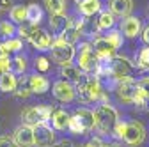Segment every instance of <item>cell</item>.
I'll return each instance as SVG.
<instances>
[{
	"label": "cell",
	"mask_w": 149,
	"mask_h": 147,
	"mask_svg": "<svg viewBox=\"0 0 149 147\" xmlns=\"http://www.w3.org/2000/svg\"><path fill=\"white\" fill-rule=\"evenodd\" d=\"M142 41H144V43L149 46V25H147V27L142 30Z\"/></svg>",
	"instance_id": "7bdbcfd3"
},
{
	"label": "cell",
	"mask_w": 149,
	"mask_h": 147,
	"mask_svg": "<svg viewBox=\"0 0 149 147\" xmlns=\"http://www.w3.org/2000/svg\"><path fill=\"white\" fill-rule=\"evenodd\" d=\"M137 94H140L142 98H149V76L137 80Z\"/></svg>",
	"instance_id": "836d02e7"
},
{
	"label": "cell",
	"mask_w": 149,
	"mask_h": 147,
	"mask_svg": "<svg viewBox=\"0 0 149 147\" xmlns=\"http://www.w3.org/2000/svg\"><path fill=\"white\" fill-rule=\"evenodd\" d=\"M9 66H11V57H0V71H9Z\"/></svg>",
	"instance_id": "ab89813d"
},
{
	"label": "cell",
	"mask_w": 149,
	"mask_h": 147,
	"mask_svg": "<svg viewBox=\"0 0 149 147\" xmlns=\"http://www.w3.org/2000/svg\"><path fill=\"white\" fill-rule=\"evenodd\" d=\"M142 30V23L137 16H126L124 20L121 21V34L123 37H128V39H133L140 34Z\"/></svg>",
	"instance_id": "5bb4252c"
},
{
	"label": "cell",
	"mask_w": 149,
	"mask_h": 147,
	"mask_svg": "<svg viewBox=\"0 0 149 147\" xmlns=\"http://www.w3.org/2000/svg\"><path fill=\"white\" fill-rule=\"evenodd\" d=\"M137 67L142 71H149V46L140 48L137 55Z\"/></svg>",
	"instance_id": "f546056e"
},
{
	"label": "cell",
	"mask_w": 149,
	"mask_h": 147,
	"mask_svg": "<svg viewBox=\"0 0 149 147\" xmlns=\"http://www.w3.org/2000/svg\"><path fill=\"white\" fill-rule=\"evenodd\" d=\"M13 94H14L16 98H23V99L29 98V96L32 94V92H30V87H29V80L23 78L20 83L16 85V89H14V92H13Z\"/></svg>",
	"instance_id": "4dcf8cb0"
},
{
	"label": "cell",
	"mask_w": 149,
	"mask_h": 147,
	"mask_svg": "<svg viewBox=\"0 0 149 147\" xmlns=\"http://www.w3.org/2000/svg\"><path fill=\"white\" fill-rule=\"evenodd\" d=\"M114 90H116L119 101H123V103H126V105H132V103H133V98H135V94H137V80H135L133 76H130V78L119 82Z\"/></svg>",
	"instance_id": "30bf717a"
},
{
	"label": "cell",
	"mask_w": 149,
	"mask_h": 147,
	"mask_svg": "<svg viewBox=\"0 0 149 147\" xmlns=\"http://www.w3.org/2000/svg\"><path fill=\"white\" fill-rule=\"evenodd\" d=\"M29 80V87H30V92L32 94H45L46 90L50 89V80L46 76L41 75H32L27 78Z\"/></svg>",
	"instance_id": "ac0fdd59"
},
{
	"label": "cell",
	"mask_w": 149,
	"mask_h": 147,
	"mask_svg": "<svg viewBox=\"0 0 149 147\" xmlns=\"http://www.w3.org/2000/svg\"><path fill=\"white\" fill-rule=\"evenodd\" d=\"M92 48H94V53L98 59H112L116 55V48L105 37H96L94 43H92Z\"/></svg>",
	"instance_id": "9a60e30c"
},
{
	"label": "cell",
	"mask_w": 149,
	"mask_h": 147,
	"mask_svg": "<svg viewBox=\"0 0 149 147\" xmlns=\"http://www.w3.org/2000/svg\"><path fill=\"white\" fill-rule=\"evenodd\" d=\"M41 20H43V9L37 4H29L27 6V21L32 25H39Z\"/></svg>",
	"instance_id": "cb8c5ba5"
},
{
	"label": "cell",
	"mask_w": 149,
	"mask_h": 147,
	"mask_svg": "<svg viewBox=\"0 0 149 147\" xmlns=\"http://www.w3.org/2000/svg\"><path fill=\"white\" fill-rule=\"evenodd\" d=\"M103 147H119L117 144H103Z\"/></svg>",
	"instance_id": "ee69618b"
},
{
	"label": "cell",
	"mask_w": 149,
	"mask_h": 147,
	"mask_svg": "<svg viewBox=\"0 0 149 147\" xmlns=\"http://www.w3.org/2000/svg\"><path fill=\"white\" fill-rule=\"evenodd\" d=\"M68 130L73 133V135H85V131H84V128L80 126V122L77 121V117L74 115H71L69 117V124H68Z\"/></svg>",
	"instance_id": "e575fe53"
},
{
	"label": "cell",
	"mask_w": 149,
	"mask_h": 147,
	"mask_svg": "<svg viewBox=\"0 0 149 147\" xmlns=\"http://www.w3.org/2000/svg\"><path fill=\"white\" fill-rule=\"evenodd\" d=\"M25 69H27V60H25V57H20V55H18V57L11 59L9 73H13V75H23Z\"/></svg>",
	"instance_id": "4316f807"
},
{
	"label": "cell",
	"mask_w": 149,
	"mask_h": 147,
	"mask_svg": "<svg viewBox=\"0 0 149 147\" xmlns=\"http://www.w3.org/2000/svg\"><path fill=\"white\" fill-rule=\"evenodd\" d=\"M34 66H36V69L39 71V73H46L50 69V60L46 57H37L36 62H34Z\"/></svg>",
	"instance_id": "74e56055"
},
{
	"label": "cell",
	"mask_w": 149,
	"mask_h": 147,
	"mask_svg": "<svg viewBox=\"0 0 149 147\" xmlns=\"http://www.w3.org/2000/svg\"><path fill=\"white\" fill-rule=\"evenodd\" d=\"M84 28H85V20H80V18H69V20L66 21V27L59 34V39L68 43V44H74L80 39V35L84 34Z\"/></svg>",
	"instance_id": "8992f818"
},
{
	"label": "cell",
	"mask_w": 149,
	"mask_h": 147,
	"mask_svg": "<svg viewBox=\"0 0 149 147\" xmlns=\"http://www.w3.org/2000/svg\"><path fill=\"white\" fill-rule=\"evenodd\" d=\"M74 85V94H77L80 103H91V101H100L105 90L101 87V80L96 76L89 75V73H82L80 78Z\"/></svg>",
	"instance_id": "6da1fadb"
},
{
	"label": "cell",
	"mask_w": 149,
	"mask_h": 147,
	"mask_svg": "<svg viewBox=\"0 0 149 147\" xmlns=\"http://www.w3.org/2000/svg\"><path fill=\"white\" fill-rule=\"evenodd\" d=\"M16 147H34V133H32V126L22 124L14 130L13 137Z\"/></svg>",
	"instance_id": "4fadbf2b"
},
{
	"label": "cell",
	"mask_w": 149,
	"mask_h": 147,
	"mask_svg": "<svg viewBox=\"0 0 149 147\" xmlns=\"http://www.w3.org/2000/svg\"><path fill=\"white\" fill-rule=\"evenodd\" d=\"M146 110H149V98L146 99Z\"/></svg>",
	"instance_id": "7dc6e473"
},
{
	"label": "cell",
	"mask_w": 149,
	"mask_h": 147,
	"mask_svg": "<svg viewBox=\"0 0 149 147\" xmlns=\"http://www.w3.org/2000/svg\"><path fill=\"white\" fill-rule=\"evenodd\" d=\"M66 16L64 14H50V27L55 34H61V30L66 27Z\"/></svg>",
	"instance_id": "f1b7e54d"
},
{
	"label": "cell",
	"mask_w": 149,
	"mask_h": 147,
	"mask_svg": "<svg viewBox=\"0 0 149 147\" xmlns=\"http://www.w3.org/2000/svg\"><path fill=\"white\" fill-rule=\"evenodd\" d=\"M80 147H96V145L92 144V142H89V144H84V145H80Z\"/></svg>",
	"instance_id": "f6af8a7d"
},
{
	"label": "cell",
	"mask_w": 149,
	"mask_h": 147,
	"mask_svg": "<svg viewBox=\"0 0 149 147\" xmlns=\"http://www.w3.org/2000/svg\"><path fill=\"white\" fill-rule=\"evenodd\" d=\"M110 69H112V80L116 83L126 80L132 76V73L135 69V66L130 62L126 57H121V55H114V57L110 59Z\"/></svg>",
	"instance_id": "277c9868"
},
{
	"label": "cell",
	"mask_w": 149,
	"mask_h": 147,
	"mask_svg": "<svg viewBox=\"0 0 149 147\" xmlns=\"http://www.w3.org/2000/svg\"><path fill=\"white\" fill-rule=\"evenodd\" d=\"M14 34H16V27L13 21H0V37L11 39Z\"/></svg>",
	"instance_id": "1f68e13d"
},
{
	"label": "cell",
	"mask_w": 149,
	"mask_h": 147,
	"mask_svg": "<svg viewBox=\"0 0 149 147\" xmlns=\"http://www.w3.org/2000/svg\"><path fill=\"white\" fill-rule=\"evenodd\" d=\"M80 75H82V71L77 66H73V64L62 66V69H61V76H64L62 80H68L69 83H77L78 78H80Z\"/></svg>",
	"instance_id": "603a6c76"
},
{
	"label": "cell",
	"mask_w": 149,
	"mask_h": 147,
	"mask_svg": "<svg viewBox=\"0 0 149 147\" xmlns=\"http://www.w3.org/2000/svg\"><path fill=\"white\" fill-rule=\"evenodd\" d=\"M29 41H30V44H32L36 50H39V51H46V50H50L52 44H53V37H52L46 30H43V28H39V27H36V28L32 30Z\"/></svg>",
	"instance_id": "7c38bea8"
},
{
	"label": "cell",
	"mask_w": 149,
	"mask_h": 147,
	"mask_svg": "<svg viewBox=\"0 0 149 147\" xmlns=\"http://www.w3.org/2000/svg\"><path fill=\"white\" fill-rule=\"evenodd\" d=\"M50 50H52V60L57 62L59 66H68L74 59V46L61 41L59 37L53 41V44H52Z\"/></svg>",
	"instance_id": "52a82bcc"
},
{
	"label": "cell",
	"mask_w": 149,
	"mask_h": 147,
	"mask_svg": "<svg viewBox=\"0 0 149 147\" xmlns=\"http://www.w3.org/2000/svg\"><path fill=\"white\" fill-rule=\"evenodd\" d=\"M116 25V18L110 11H100V16L96 20V30H110Z\"/></svg>",
	"instance_id": "ffe728a7"
},
{
	"label": "cell",
	"mask_w": 149,
	"mask_h": 147,
	"mask_svg": "<svg viewBox=\"0 0 149 147\" xmlns=\"http://www.w3.org/2000/svg\"><path fill=\"white\" fill-rule=\"evenodd\" d=\"M69 114L66 112V110H53L52 112V126H53V130H57V131H64L68 130V124H69Z\"/></svg>",
	"instance_id": "d6986e66"
},
{
	"label": "cell",
	"mask_w": 149,
	"mask_h": 147,
	"mask_svg": "<svg viewBox=\"0 0 149 147\" xmlns=\"http://www.w3.org/2000/svg\"><path fill=\"white\" fill-rule=\"evenodd\" d=\"M0 147H16V144H14V140L11 138V137H0Z\"/></svg>",
	"instance_id": "f35d334b"
},
{
	"label": "cell",
	"mask_w": 149,
	"mask_h": 147,
	"mask_svg": "<svg viewBox=\"0 0 149 147\" xmlns=\"http://www.w3.org/2000/svg\"><path fill=\"white\" fill-rule=\"evenodd\" d=\"M52 147H74V145H73L71 140H61L59 144H55V145H52Z\"/></svg>",
	"instance_id": "b9f144b4"
},
{
	"label": "cell",
	"mask_w": 149,
	"mask_h": 147,
	"mask_svg": "<svg viewBox=\"0 0 149 147\" xmlns=\"http://www.w3.org/2000/svg\"><path fill=\"white\" fill-rule=\"evenodd\" d=\"M101 11V2L100 0H87V2H84L82 6H78V12L85 18L89 16H94Z\"/></svg>",
	"instance_id": "7402d4cb"
},
{
	"label": "cell",
	"mask_w": 149,
	"mask_h": 147,
	"mask_svg": "<svg viewBox=\"0 0 149 147\" xmlns=\"http://www.w3.org/2000/svg\"><path fill=\"white\" fill-rule=\"evenodd\" d=\"M84 2H87V0H74V4H77V6H82Z\"/></svg>",
	"instance_id": "bcb514c9"
},
{
	"label": "cell",
	"mask_w": 149,
	"mask_h": 147,
	"mask_svg": "<svg viewBox=\"0 0 149 147\" xmlns=\"http://www.w3.org/2000/svg\"><path fill=\"white\" fill-rule=\"evenodd\" d=\"M92 114H94V128H96L101 135H108V137H110L112 130H114V126H116L117 121H119L117 110L107 103V105L96 106V110H94Z\"/></svg>",
	"instance_id": "7a4b0ae2"
},
{
	"label": "cell",
	"mask_w": 149,
	"mask_h": 147,
	"mask_svg": "<svg viewBox=\"0 0 149 147\" xmlns=\"http://www.w3.org/2000/svg\"><path fill=\"white\" fill-rule=\"evenodd\" d=\"M11 0H0V9L2 11H11Z\"/></svg>",
	"instance_id": "60d3db41"
},
{
	"label": "cell",
	"mask_w": 149,
	"mask_h": 147,
	"mask_svg": "<svg viewBox=\"0 0 149 147\" xmlns=\"http://www.w3.org/2000/svg\"><path fill=\"white\" fill-rule=\"evenodd\" d=\"M133 9V0H110V12L114 16L126 18Z\"/></svg>",
	"instance_id": "2e32d148"
},
{
	"label": "cell",
	"mask_w": 149,
	"mask_h": 147,
	"mask_svg": "<svg viewBox=\"0 0 149 147\" xmlns=\"http://www.w3.org/2000/svg\"><path fill=\"white\" fill-rule=\"evenodd\" d=\"M52 106L46 105H37V106H27L22 112V119L25 121V124L29 126H36L39 122H48L52 117Z\"/></svg>",
	"instance_id": "5b68a950"
},
{
	"label": "cell",
	"mask_w": 149,
	"mask_h": 147,
	"mask_svg": "<svg viewBox=\"0 0 149 147\" xmlns=\"http://www.w3.org/2000/svg\"><path fill=\"white\" fill-rule=\"evenodd\" d=\"M4 44H6V48L9 50V53H11V51H20V50L23 48V43H22V39H20V37H18V39H16V37L6 39V43H4Z\"/></svg>",
	"instance_id": "d590c367"
},
{
	"label": "cell",
	"mask_w": 149,
	"mask_h": 147,
	"mask_svg": "<svg viewBox=\"0 0 149 147\" xmlns=\"http://www.w3.org/2000/svg\"><path fill=\"white\" fill-rule=\"evenodd\" d=\"M52 92L62 103H71L74 98H77V94H74V85L69 83L68 80H57L52 87Z\"/></svg>",
	"instance_id": "8fae6325"
},
{
	"label": "cell",
	"mask_w": 149,
	"mask_h": 147,
	"mask_svg": "<svg viewBox=\"0 0 149 147\" xmlns=\"http://www.w3.org/2000/svg\"><path fill=\"white\" fill-rule=\"evenodd\" d=\"M45 6L50 14H64L66 12V0H45Z\"/></svg>",
	"instance_id": "484cf974"
},
{
	"label": "cell",
	"mask_w": 149,
	"mask_h": 147,
	"mask_svg": "<svg viewBox=\"0 0 149 147\" xmlns=\"http://www.w3.org/2000/svg\"><path fill=\"white\" fill-rule=\"evenodd\" d=\"M0 73H2V71H0Z\"/></svg>",
	"instance_id": "c3c4849f"
},
{
	"label": "cell",
	"mask_w": 149,
	"mask_h": 147,
	"mask_svg": "<svg viewBox=\"0 0 149 147\" xmlns=\"http://www.w3.org/2000/svg\"><path fill=\"white\" fill-rule=\"evenodd\" d=\"M9 16H11L13 23H18V25L25 23L27 21V6H13L9 11Z\"/></svg>",
	"instance_id": "d4e9b609"
},
{
	"label": "cell",
	"mask_w": 149,
	"mask_h": 147,
	"mask_svg": "<svg viewBox=\"0 0 149 147\" xmlns=\"http://www.w3.org/2000/svg\"><path fill=\"white\" fill-rule=\"evenodd\" d=\"M32 133H34V145L37 147H52L55 142L53 128L48 126V122H39L32 126Z\"/></svg>",
	"instance_id": "ba28073f"
},
{
	"label": "cell",
	"mask_w": 149,
	"mask_h": 147,
	"mask_svg": "<svg viewBox=\"0 0 149 147\" xmlns=\"http://www.w3.org/2000/svg\"><path fill=\"white\" fill-rule=\"evenodd\" d=\"M74 117H77V121L80 122V126L84 128V131L89 133L94 130V114H92V110L89 108H80L74 112Z\"/></svg>",
	"instance_id": "e0dca14e"
},
{
	"label": "cell",
	"mask_w": 149,
	"mask_h": 147,
	"mask_svg": "<svg viewBox=\"0 0 149 147\" xmlns=\"http://www.w3.org/2000/svg\"><path fill=\"white\" fill-rule=\"evenodd\" d=\"M16 85H18L16 75H13L9 71L0 73V90H2V92H14Z\"/></svg>",
	"instance_id": "44dd1931"
},
{
	"label": "cell",
	"mask_w": 149,
	"mask_h": 147,
	"mask_svg": "<svg viewBox=\"0 0 149 147\" xmlns=\"http://www.w3.org/2000/svg\"><path fill=\"white\" fill-rule=\"evenodd\" d=\"M36 27H37V25H32V23H29V21H25V23H22V25H18V27H16L18 37H20V39H29L30 34H32V30H34Z\"/></svg>",
	"instance_id": "d6a6232c"
},
{
	"label": "cell",
	"mask_w": 149,
	"mask_h": 147,
	"mask_svg": "<svg viewBox=\"0 0 149 147\" xmlns=\"http://www.w3.org/2000/svg\"><path fill=\"white\" fill-rule=\"evenodd\" d=\"M144 138H146V128L142 126V122H139V121H130V122H126L123 140L128 145H140L144 142Z\"/></svg>",
	"instance_id": "9c48e42d"
},
{
	"label": "cell",
	"mask_w": 149,
	"mask_h": 147,
	"mask_svg": "<svg viewBox=\"0 0 149 147\" xmlns=\"http://www.w3.org/2000/svg\"><path fill=\"white\" fill-rule=\"evenodd\" d=\"M74 59H77V67L82 73H91L94 71L96 64H98V57L94 53L91 43H80L78 48H74Z\"/></svg>",
	"instance_id": "3957f363"
},
{
	"label": "cell",
	"mask_w": 149,
	"mask_h": 147,
	"mask_svg": "<svg viewBox=\"0 0 149 147\" xmlns=\"http://www.w3.org/2000/svg\"><path fill=\"white\" fill-rule=\"evenodd\" d=\"M124 128H126V122L117 121V124L114 126V130H112L110 137H114L116 140H123V137H124Z\"/></svg>",
	"instance_id": "8d00e7d4"
},
{
	"label": "cell",
	"mask_w": 149,
	"mask_h": 147,
	"mask_svg": "<svg viewBox=\"0 0 149 147\" xmlns=\"http://www.w3.org/2000/svg\"><path fill=\"white\" fill-rule=\"evenodd\" d=\"M105 39L114 46L116 50L117 48H121L123 46V41H124V37H123V34H121V30H116V28H110V30H107V35H105Z\"/></svg>",
	"instance_id": "83f0119b"
}]
</instances>
